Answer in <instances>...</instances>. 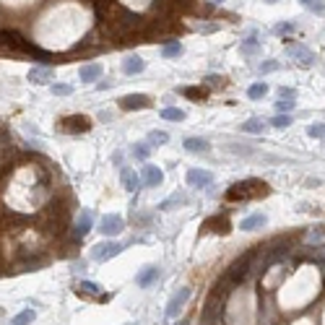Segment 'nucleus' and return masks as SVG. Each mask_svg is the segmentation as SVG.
<instances>
[{
	"mask_svg": "<svg viewBox=\"0 0 325 325\" xmlns=\"http://www.w3.org/2000/svg\"><path fill=\"white\" fill-rule=\"evenodd\" d=\"M268 193H271L268 182H263V180H255V177H250V180L234 182V185H231V188L224 193V198L234 203V200H258V198L268 195Z\"/></svg>",
	"mask_w": 325,
	"mask_h": 325,
	"instance_id": "f257e3e1",
	"label": "nucleus"
},
{
	"mask_svg": "<svg viewBox=\"0 0 325 325\" xmlns=\"http://www.w3.org/2000/svg\"><path fill=\"white\" fill-rule=\"evenodd\" d=\"M0 44L13 47V50H19V52H26V55H37L39 60H47L50 57V52H44V50L37 47V44L26 42L19 32H13V29H0Z\"/></svg>",
	"mask_w": 325,
	"mask_h": 325,
	"instance_id": "f03ea898",
	"label": "nucleus"
},
{
	"mask_svg": "<svg viewBox=\"0 0 325 325\" xmlns=\"http://www.w3.org/2000/svg\"><path fill=\"white\" fill-rule=\"evenodd\" d=\"M258 258V247L255 250H250V253H245L242 258H237L231 266L226 268V281L231 284V286H239L247 276H250V271H255L253 268V260Z\"/></svg>",
	"mask_w": 325,
	"mask_h": 325,
	"instance_id": "7ed1b4c3",
	"label": "nucleus"
},
{
	"mask_svg": "<svg viewBox=\"0 0 325 325\" xmlns=\"http://www.w3.org/2000/svg\"><path fill=\"white\" fill-rule=\"evenodd\" d=\"M122 253V245L120 242H102V245H94L91 247V253L89 258L94 260V263H107V260H112Z\"/></svg>",
	"mask_w": 325,
	"mask_h": 325,
	"instance_id": "20e7f679",
	"label": "nucleus"
},
{
	"mask_svg": "<svg viewBox=\"0 0 325 325\" xmlns=\"http://www.w3.org/2000/svg\"><path fill=\"white\" fill-rule=\"evenodd\" d=\"M289 42V39H286ZM286 55L291 57V60H297L299 65H304V68H309L315 63V52L309 50V47H304V44H294V42H289L286 44Z\"/></svg>",
	"mask_w": 325,
	"mask_h": 325,
	"instance_id": "39448f33",
	"label": "nucleus"
},
{
	"mask_svg": "<svg viewBox=\"0 0 325 325\" xmlns=\"http://www.w3.org/2000/svg\"><path fill=\"white\" fill-rule=\"evenodd\" d=\"M99 231L104 237H117L120 231H125V219L117 213H107L104 219L99 221Z\"/></svg>",
	"mask_w": 325,
	"mask_h": 325,
	"instance_id": "423d86ee",
	"label": "nucleus"
},
{
	"mask_svg": "<svg viewBox=\"0 0 325 325\" xmlns=\"http://www.w3.org/2000/svg\"><path fill=\"white\" fill-rule=\"evenodd\" d=\"M60 128L65 133H86V130H91V120L86 115H70V117L60 120Z\"/></svg>",
	"mask_w": 325,
	"mask_h": 325,
	"instance_id": "0eeeda50",
	"label": "nucleus"
},
{
	"mask_svg": "<svg viewBox=\"0 0 325 325\" xmlns=\"http://www.w3.org/2000/svg\"><path fill=\"white\" fill-rule=\"evenodd\" d=\"M188 299H190V289L185 286V289H180V291L175 294V297L167 302V309H164V315H167L169 320H172V317H177V315H180V309L185 307V302H188Z\"/></svg>",
	"mask_w": 325,
	"mask_h": 325,
	"instance_id": "6e6552de",
	"label": "nucleus"
},
{
	"mask_svg": "<svg viewBox=\"0 0 325 325\" xmlns=\"http://www.w3.org/2000/svg\"><path fill=\"white\" fill-rule=\"evenodd\" d=\"M120 107L125 112H133V110H146V107H151V97L146 94H128L120 99Z\"/></svg>",
	"mask_w": 325,
	"mask_h": 325,
	"instance_id": "1a4fd4ad",
	"label": "nucleus"
},
{
	"mask_svg": "<svg viewBox=\"0 0 325 325\" xmlns=\"http://www.w3.org/2000/svg\"><path fill=\"white\" fill-rule=\"evenodd\" d=\"M141 182L148 185V188H159V185L164 182V172L159 167H153V164H146L141 169Z\"/></svg>",
	"mask_w": 325,
	"mask_h": 325,
	"instance_id": "9d476101",
	"label": "nucleus"
},
{
	"mask_svg": "<svg viewBox=\"0 0 325 325\" xmlns=\"http://www.w3.org/2000/svg\"><path fill=\"white\" fill-rule=\"evenodd\" d=\"M91 221H94V216H91V211H81L78 219H75V229H73V237L75 239H84L89 231H91Z\"/></svg>",
	"mask_w": 325,
	"mask_h": 325,
	"instance_id": "9b49d317",
	"label": "nucleus"
},
{
	"mask_svg": "<svg viewBox=\"0 0 325 325\" xmlns=\"http://www.w3.org/2000/svg\"><path fill=\"white\" fill-rule=\"evenodd\" d=\"M26 78L32 81V84H52L55 70H52V68H47V65H34L32 70H29Z\"/></svg>",
	"mask_w": 325,
	"mask_h": 325,
	"instance_id": "f8f14e48",
	"label": "nucleus"
},
{
	"mask_svg": "<svg viewBox=\"0 0 325 325\" xmlns=\"http://www.w3.org/2000/svg\"><path fill=\"white\" fill-rule=\"evenodd\" d=\"M146 70V60L141 55H128L125 60H122V73L125 75H138Z\"/></svg>",
	"mask_w": 325,
	"mask_h": 325,
	"instance_id": "ddd939ff",
	"label": "nucleus"
},
{
	"mask_svg": "<svg viewBox=\"0 0 325 325\" xmlns=\"http://www.w3.org/2000/svg\"><path fill=\"white\" fill-rule=\"evenodd\" d=\"M188 185H193V188H208V185H213V175L206 172V169H190Z\"/></svg>",
	"mask_w": 325,
	"mask_h": 325,
	"instance_id": "4468645a",
	"label": "nucleus"
},
{
	"mask_svg": "<svg viewBox=\"0 0 325 325\" xmlns=\"http://www.w3.org/2000/svg\"><path fill=\"white\" fill-rule=\"evenodd\" d=\"M117 0H94V11H97V19L99 21H107L110 16L117 13Z\"/></svg>",
	"mask_w": 325,
	"mask_h": 325,
	"instance_id": "2eb2a0df",
	"label": "nucleus"
},
{
	"mask_svg": "<svg viewBox=\"0 0 325 325\" xmlns=\"http://www.w3.org/2000/svg\"><path fill=\"white\" fill-rule=\"evenodd\" d=\"M120 180H122V188H125L128 193H135V190L143 185L141 177H138V172H133V169H128V167L120 169Z\"/></svg>",
	"mask_w": 325,
	"mask_h": 325,
	"instance_id": "dca6fc26",
	"label": "nucleus"
},
{
	"mask_svg": "<svg viewBox=\"0 0 325 325\" xmlns=\"http://www.w3.org/2000/svg\"><path fill=\"white\" fill-rule=\"evenodd\" d=\"M159 278V266H146L143 271H138V276H135V284L141 286V289H148L153 281Z\"/></svg>",
	"mask_w": 325,
	"mask_h": 325,
	"instance_id": "f3484780",
	"label": "nucleus"
},
{
	"mask_svg": "<svg viewBox=\"0 0 325 325\" xmlns=\"http://www.w3.org/2000/svg\"><path fill=\"white\" fill-rule=\"evenodd\" d=\"M78 294H84V297H89V299H107L104 289L99 284H94V281H81L78 284Z\"/></svg>",
	"mask_w": 325,
	"mask_h": 325,
	"instance_id": "a211bd4d",
	"label": "nucleus"
},
{
	"mask_svg": "<svg viewBox=\"0 0 325 325\" xmlns=\"http://www.w3.org/2000/svg\"><path fill=\"white\" fill-rule=\"evenodd\" d=\"M268 224V216L266 213H253V216H247V219H242L239 229L242 231H255V229H263Z\"/></svg>",
	"mask_w": 325,
	"mask_h": 325,
	"instance_id": "6ab92c4d",
	"label": "nucleus"
},
{
	"mask_svg": "<svg viewBox=\"0 0 325 325\" xmlns=\"http://www.w3.org/2000/svg\"><path fill=\"white\" fill-rule=\"evenodd\" d=\"M102 73H104V68H102L99 63H89V65H84V68L78 70V75H81L84 84H94Z\"/></svg>",
	"mask_w": 325,
	"mask_h": 325,
	"instance_id": "aec40b11",
	"label": "nucleus"
},
{
	"mask_svg": "<svg viewBox=\"0 0 325 325\" xmlns=\"http://www.w3.org/2000/svg\"><path fill=\"white\" fill-rule=\"evenodd\" d=\"M182 146H185V151H190V153H206L208 151V141H206V138H195V135L185 138Z\"/></svg>",
	"mask_w": 325,
	"mask_h": 325,
	"instance_id": "412c9836",
	"label": "nucleus"
},
{
	"mask_svg": "<svg viewBox=\"0 0 325 325\" xmlns=\"http://www.w3.org/2000/svg\"><path fill=\"white\" fill-rule=\"evenodd\" d=\"M242 130H245V133H253V135H260L263 130H266V120H260V117H250V120H245V122H242Z\"/></svg>",
	"mask_w": 325,
	"mask_h": 325,
	"instance_id": "4be33fe9",
	"label": "nucleus"
},
{
	"mask_svg": "<svg viewBox=\"0 0 325 325\" xmlns=\"http://www.w3.org/2000/svg\"><path fill=\"white\" fill-rule=\"evenodd\" d=\"M216 226L213 231H219V234H229V221H226V216H213V219H208L203 224V229H211Z\"/></svg>",
	"mask_w": 325,
	"mask_h": 325,
	"instance_id": "5701e85b",
	"label": "nucleus"
},
{
	"mask_svg": "<svg viewBox=\"0 0 325 325\" xmlns=\"http://www.w3.org/2000/svg\"><path fill=\"white\" fill-rule=\"evenodd\" d=\"M146 143L153 148V146H164V143H169V133H164V130H151L148 135H146Z\"/></svg>",
	"mask_w": 325,
	"mask_h": 325,
	"instance_id": "b1692460",
	"label": "nucleus"
},
{
	"mask_svg": "<svg viewBox=\"0 0 325 325\" xmlns=\"http://www.w3.org/2000/svg\"><path fill=\"white\" fill-rule=\"evenodd\" d=\"M260 50V42L255 39V37H250V39H245L242 44H239V52L245 55V57H250V55H255Z\"/></svg>",
	"mask_w": 325,
	"mask_h": 325,
	"instance_id": "393cba45",
	"label": "nucleus"
},
{
	"mask_svg": "<svg viewBox=\"0 0 325 325\" xmlns=\"http://www.w3.org/2000/svg\"><path fill=\"white\" fill-rule=\"evenodd\" d=\"M185 52V47L180 42H169V44H164L161 47V57H180Z\"/></svg>",
	"mask_w": 325,
	"mask_h": 325,
	"instance_id": "a878e982",
	"label": "nucleus"
},
{
	"mask_svg": "<svg viewBox=\"0 0 325 325\" xmlns=\"http://www.w3.org/2000/svg\"><path fill=\"white\" fill-rule=\"evenodd\" d=\"M177 203H188V195H182V193H175L172 198L161 200V203H159V208H161V211H169V208H172V206H177Z\"/></svg>",
	"mask_w": 325,
	"mask_h": 325,
	"instance_id": "bb28decb",
	"label": "nucleus"
},
{
	"mask_svg": "<svg viewBox=\"0 0 325 325\" xmlns=\"http://www.w3.org/2000/svg\"><path fill=\"white\" fill-rule=\"evenodd\" d=\"M299 3H302L307 11H312L315 16H325V3H322V0H299Z\"/></svg>",
	"mask_w": 325,
	"mask_h": 325,
	"instance_id": "cd10ccee",
	"label": "nucleus"
},
{
	"mask_svg": "<svg viewBox=\"0 0 325 325\" xmlns=\"http://www.w3.org/2000/svg\"><path fill=\"white\" fill-rule=\"evenodd\" d=\"M161 117L169 120V122H182L185 120V112L177 110V107H167V110H161Z\"/></svg>",
	"mask_w": 325,
	"mask_h": 325,
	"instance_id": "c85d7f7f",
	"label": "nucleus"
},
{
	"mask_svg": "<svg viewBox=\"0 0 325 325\" xmlns=\"http://www.w3.org/2000/svg\"><path fill=\"white\" fill-rule=\"evenodd\" d=\"M268 94V84H253L250 89H247V97L250 99H263Z\"/></svg>",
	"mask_w": 325,
	"mask_h": 325,
	"instance_id": "c756f323",
	"label": "nucleus"
},
{
	"mask_svg": "<svg viewBox=\"0 0 325 325\" xmlns=\"http://www.w3.org/2000/svg\"><path fill=\"white\" fill-rule=\"evenodd\" d=\"M32 322H34V309H24V312H19L13 317L11 325H32Z\"/></svg>",
	"mask_w": 325,
	"mask_h": 325,
	"instance_id": "7c9ffc66",
	"label": "nucleus"
},
{
	"mask_svg": "<svg viewBox=\"0 0 325 325\" xmlns=\"http://www.w3.org/2000/svg\"><path fill=\"white\" fill-rule=\"evenodd\" d=\"M307 245H325V229H312L309 234L304 237Z\"/></svg>",
	"mask_w": 325,
	"mask_h": 325,
	"instance_id": "2f4dec72",
	"label": "nucleus"
},
{
	"mask_svg": "<svg viewBox=\"0 0 325 325\" xmlns=\"http://www.w3.org/2000/svg\"><path fill=\"white\" fill-rule=\"evenodd\" d=\"M278 68H281V63H278V60H263V63L258 65V73L266 75V73H276Z\"/></svg>",
	"mask_w": 325,
	"mask_h": 325,
	"instance_id": "473e14b6",
	"label": "nucleus"
},
{
	"mask_svg": "<svg viewBox=\"0 0 325 325\" xmlns=\"http://www.w3.org/2000/svg\"><path fill=\"white\" fill-rule=\"evenodd\" d=\"M148 153H151V146H148V143H135V146H133V156H135L138 161H146Z\"/></svg>",
	"mask_w": 325,
	"mask_h": 325,
	"instance_id": "72a5a7b5",
	"label": "nucleus"
},
{
	"mask_svg": "<svg viewBox=\"0 0 325 325\" xmlns=\"http://www.w3.org/2000/svg\"><path fill=\"white\" fill-rule=\"evenodd\" d=\"M307 135H309V138H317V141H322V138H325V122H312V125L307 128Z\"/></svg>",
	"mask_w": 325,
	"mask_h": 325,
	"instance_id": "f704fd0d",
	"label": "nucleus"
},
{
	"mask_svg": "<svg viewBox=\"0 0 325 325\" xmlns=\"http://www.w3.org/2000/svg\"><path fill=\"white\" fill-rule=\"evenodd\" d=\"M52 94L55 97H70L73 94V86L70 84H52Z\"/></svg>",
	"mask_w": 325,
	"mask_h": 325,
	"instance_id": "c9c22d12",
	"label": "nucleus"
},
{
	"mask_svg": "<svg viewBox=\"0 0 325 325\" xmlns=\"http://www.w3.org/2000/svg\"><path fill=\"white\" fill-rule=\"evenodd\" d=\"M276 110H278V115H291L294 99H278V102H276Z\"/></svg>",
	"mask_w": 325,
	"mask_h": 325,
	"instance_id": "e433bc0d",
	"label": "nucleus"
},
{
	"mask_svg": "<svg viewBox=\"0 0 325 325\" xmlns=\"http://www.w3.org/2000/svg\"><path fill=\"white\" fill-rule=\"evenodd\" d=\"M271 125H273V128H289V125H291V115H276V117L271 120Z\"/></svg>",
	"mask_w": 325,
	"mask_h": 325,
	"instance_id": "4c0bfd02",
	"label": "nucleus"
},
{
	"mask_svg": "<svg viewBox=\"0 0 325 325\" xmlns=\"http://www.w3.org/2000/svg\"><path fill=\"white\" fill-rule=\"evenodd\" d=\"M182 94L190 97V99H206L208 91H206V89H182Z\"/></svg>",
	"mask_w": 325,
	"mask_h": 325,
	"instance_id": "58836bf2",
	"label": "nucleus"
},
{
	"mask_svg": "<svg viewBox=\"0 0 325 325\" xmlns=\"http://www.w3.org/2000/svg\"><path fill=\"white\" fill-rule=\"evenodd\" d=\"M294 29H297V24L284 21V24H276L273 26V34H289V32H294Z\"/></svg>",
	"mask_w": 325,
	"mask_h": 325,
	"instance_id": "ea45409f",
	"label": "nucleus"
},
{
	"mask_svg": "<svg viewBox=\"0 0 325 325\" xmlns=\"http://www.w3.org/2000/svg\"><path fill=\"white\" fill-rule=\"evenodd\" d=\"M278 99H297V91H294L291 86H281L278 89Z\"/></svg>",
	"mask_w": 325,
	"mask_h": 325,
	"instance_id": "a19ab883",
	"label": "nucleus"
},
{
	"mask_svg": "<svg viewBox=\"0 0 325 325\" xmlns=\"http://www.w3.org/2000/svg\"><path fill=\"white\" fill-rule=\"evenodd\" d=\"M195 29H198V32H206V34H211V32H216V29H219V24H198Z\"/></svg>",
	"mask_w": 325,
	"mask_h": 325,
	"instance_id": "79ce46f5",
	"label": "nucleus"
},
{
	"mask_svg": "<svg viewBox=\"0 0 325 325\" xmlns=\"http://www.w3.org/2000/svg\"><path fill=\"white\" fill-rule=\"evenodd\" d=\"M211 86H226V78H219V75H208V78H206Z\"/></svg>",
	"mask_w": 325,
	"mask_h": 325,
	"instance_id": "37998d69",
	"label": "nucleus"
},
{
	"mask_svg": "<svg viewBox=\"0 0 325 325\" xmlns=\"http://www.w3.org/2000/svg\"><path fill=\"white\" fill-rule=\"evenodd\" d=\"M112 161H115V164H122V153H120V151H117L115 156H112Z\"/></svg>",
	"mask_w": 325,
	"mask_h": 325,
	"instance_id": "c03bdc74",
	"label": "nucleus"
},
{
	"mask_svg": "<svg viewBox=\"0 0 325 325\" xmlns=\"http://www.w3.org/2000/svg\"><path fill=\"white\" fill-rule=\"evenodd\" d=\"M177 325H190V322H188V320H182V322H177Z\"/></svg>",
	"mask_w": 325,
	"mask_h": 325,
	"instance_id": "a18cd8bd",
	"label": "nucleus"
},
{
	"mask_svg": "<svg viewBox=\"0 0 325 325\" xmlns=\"http://www.w3.org/2000/svg\"><path fill=\"white\" fill-rule=\"evenodd\" d=\"M213 3H224V0H213Z\"/></svg>",
	"mask_w": 325,
	"mask_h": 325,
	"instance_id": "49530a36",
	"label": "nucleus"
},
{
	"mask_svg": "<svg viewBox=\"0 0 325 325\" xmlns=\"http://www.w3.org/2000/svg\"><path fill=\"white\" fill-rule=\"evenodd\" d=\"M266 3H276V0H266Z\"/></svg>",
	"mask_w": 325,
	"mask_h": 325,
	"instance_id": "de8ad7c7",
	"label": "nucleus"
},
{
	"mask_svg": "<svg viewBox=\"0 0 325 325\" xmlns=\"http://www.w3.org/2000/svg\"><path fill=\"white\" fill-rule=\"evenodd\" d=\"M0 312H3V309H0Z\"/></svg>",
	"mask_w": 325,
	"mask_h": 325,
	"instance_id": "09e8293b",
	"label": "nucleus"
},
{
	"mask_svg": "<svg viewBox=\"0 0 325 325\" xmlns=\"http://www.w3.org/2000/svg\"><path fill=\"white\" fill-rule=\"evenodd\" d=\"M130 325H133V322H130Z\"/></svg>",
	"mask_w": 325,
	"mask_h": 325,
	"instance_id": "8fccbe9b",
	"label": "nucleus"
}]
</instances>
